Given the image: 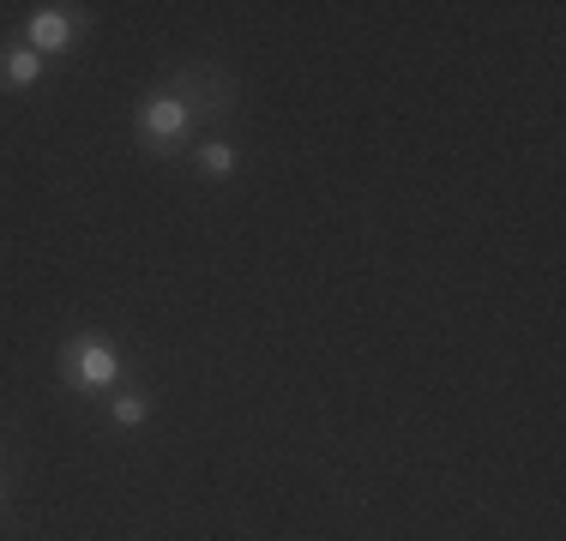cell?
I'll return each instance as SVG.
<instances>
[{"label":"cell","instance_id":"3957f363","mask_svg":"<svg viewBox=\"0 0 566 541\" xmlns=\"http://www.w3.org/2000/svg\"><path fill=\"white\" fill-rule=\"evenodd\" d=\"M73 43H78L73 7H36V12H31V24H24V49H36L43 61H61Z\"/></svg>","mask_w":566,"mask_h":541},{"label":"cell","instance_id":"6da1fadb","mask_svg":"<svg viewBox=\"0 0 566 541\" xmlns=\"http://www.w3.org/2000/svg\"><path fill=\"white\" fill-rule=\"evenodd\" d=\"M61 361H66V379L78 391H115V379H120V356H115L109 337H73L61 349Z\"/></svg>","mask_w":566,"mask_h":541},{"label":"cell","instance_id":"7a4b0ae2","mask_svg":"<svg viewBox=\"0 0 566 541\" xmlns=\"http://www.w3.org/2000/svg\"><path fill=\"white\" fill-rule=\"evenodd\" d=\"M193 115H199V108L187 103V97L164 91V97H151V103L139 108V139H145V145H157V151H169V145H181V139H187Z\"/></svg>","mask_w":566,"mask_h":541},{"label":"cell","instance_id":"52a82bcc","mask_svg":"<svg viewBox=\"0 0 566 541\" xmlns=\"http://www.w3.org/2000/svg\"><path fill=\"white\" fill-rule=\"evenodd\" d=\"M0 499H7V487H0Z\"/></svg>","mask_w":566,"mask_h":541},{"label":"cell","instance_id":"8992f818","mask_svg":"<svg viewBox=\"0 0 566 541\" xmlns=\"http://www.w3.org/2000/svg\"><path fill=\"white\" fill-rule=\"evenodd\" d=\"M193 157H199V169H206V174H218V181H223V174H235V169H241L235 145H223V139H206Z\"/></svg>","mask_w":566,"mask_h":541},{"label":"cell","instance_id":"277c9868","mask_svg":"<svg viewBox=\"0 0 566 541\" xmlns=\"http://www.w3.org/2000/svg\"><path fill=\"white\" fill-rule=\"evenodd\" d=\"M43 73H49V61L36 49H7V54H0V78H7L12 91H31Z\"/></svg>","mask_w":566,"mask_h":541},{"label":"cell","instance_id":"5b68a950","mask_svg":"<svg viewBox=\"0 0 566 541\" xmlns=\"http://www.w3.org/2000/svg\"><path fill=\"white\" fill-rule=\"evenodd\" d=\"M109 415L120 427H145V422H151V397H145V391H115Z\"/></svg>","mask_w":566,"mask_h":541}]
</instances>
